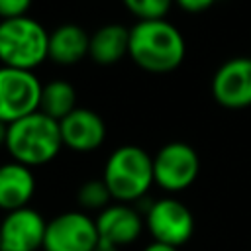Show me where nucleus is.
I'll list each match as a JSON object with an SVG mask.
<instances>
[{
  "instance_id": "nucleus-1",
  "label": "nucleus",
  "mask_w": 251,
  "mask_h": 251,
  "mask_svg": "<svg viewBox=\"0 0 251 251\" xmlns=\"http://www.w3.org/2000/svg\"><path fill=\"white\" fill-rule=\"evenodd\" d=\"M182 33L165 18L141 20L129 27V51L133 63L147 73H171L184 61Z\"/></svg>"
},
{
  "instance_id": "nucleus-2",
  "label": "nucleus",
  "mask_w": 251,
  "mask_h": 251,
  "mask_svg": "<svg viewBox=\"0 0 251 251\" xmlns=\"http://www.w3.org/2000/svg\"><path fill=\"white\" fill-rule=\"evenodd\" d=\"M4 147L16 163H22L29 169L45 165L53 161L63 147L59 122L37 110L8 126Z\"/></svg>"
},
{
  "instance_id": "nucleus-3",
  "label": "nucleus",
  "mask_w": 251,
  "mask_h": 251,
  "mask_svg": "<svg viewBox=\"0 0 251 251\" xmlns=\"http://www.w3.org/2000/svg\"><path fill=\"white\" fill-rule=\"evenodd\" d=\"M102 180L106 182L112 200L133 204L143 198L155 182L153 157L137 145H122L106 159Z\"/></svg>"
},
{
  "instance_id": "nucleus-4",
  "label": "nucleus",
  "mask_w": 251,
  "mask_h": 251,
  "mask_svg": "<svg viewBox=\"0 0 251 251\" xmlns=\"http://www.w3.org/2000/svg\"><path fill=\"white\" fill-rule=\"evenodd\" d=\"M49 33L29 16L0 22V63L4 67L31 71L47 59Z\"/></svg>"
},
{
  "instance_id": "nucleus-5",
  "label": "nucleus",
  "mask_w": 251,
  "mask_h": 251,
  "mask_svg": "<svg viewBox=\"0 0 251 251\" xmlns=\"http://www.w3.org/2000/svg\"><path fill=\"white\" fill-rule=\"evenodd\" d=\"M41 82L31 71L0 67V122L14 124L39 110Z\"/></svg>"
},
{
  "instance_id": "nucleus-6",
  "label": "nucleus",
  "mask_w": 251,
  "mask_h": 251,
  "mask_svg": "<svg viewBox=\"0 0 251 251\" xmlns=\"http://www.w3.org/2000/svg\"><path fill=\"white\" fill-rule=\"evenodd\" d=\"M200 173V159L192 145L184 141L165 143L153 155V180L167 192L188 188Z\"/></svg>"
},
{
  "instance_id": "nucleus-7",
  "label": "nucleus",
  "mask_w": 251,
  "mask_h": 251,
  "mask_svg": "<svg viewBox=\"0 0 251 251\" xmlns=\"http://www.w3.org/2000/svg\"><path fill=\"white\" fill-rule=\"evenodd\" d=\"M145 227L149 229L153 241L178 249L188 243L194 233V216L186 204L167 196L155 200L147 208Z\"/></svg>"
},
{
  "instance_id": "nucleus-8",
  "label": "nucleus",
  "mask_w": 251,
  "mask_h": 251,
  "mask_svg": "<svg viewBox=\"0 0 251 251\" xmlns=\"http://www.w3.org/2000/svg\"><path fill=\"white\" fill-rule=\"evenodd\" d=\"M98 239L94 218L86 212H63L47 222L43 251H92Z\"/></svg>"
},
{
  "instance_id": "nucleus-9",
  "label": "nucleus",
  "mask_w": 251,
  "mask_h": 251,
  "mask_svg": "<svg viewBox=\"0 0 251 251\" xmlns=\"http://www.w3.org/2000/svg\"><path fill=\"white\" fill-rule=\"evenodd\" d=\"M212 96L227 110L251 106V57H233L212 76Z\"/></svg>"
},
{
  "instance_id": "nucleus-10",
  "label": "nucleus",
  "mask_w": 251,
  "mask_h": 251,
  "mask_svg": "<svg viewBox=\"0 0 251 251\" xmlns=\"http://www.w3.org/2000/svg\"><path fill=\"white\" fill-rule=\"evenodd\" d=\"M45 229V218L29 206L8 212L0 222L2 251H43Z\"/></svg>"
},
{
  "instance_id": "nucleus-11",
  "label": "nucleus",
  "mask_w": 251,
  "mask_h": 251,
  "mask_svg": "<svg viewBox=\"0 0 251 251\" xmlns=\"http://www.w3.org/2000/svg\"><path fill=\"white\" fill-rule=\"evenodd\" d=\"M94 222H96L98 237L120 249L137 241L145 227V220L141 218V214L131 204H122V202L106 206L102 212H98Z\"/></svg>"
},
{
  "instance_id": "nucleus-12",
  "label": "nucleus",
  "mask_w": 251,
  "mask_h": 251,
  "mask_svg": "<svg viewBox=\"0 0 251 251\" xmlns=\"http://www.w3.org/2000/svg\"><path fill=\"white\" fill-rule=\"evenodd\" d=\"M59 131L63 145L78 153L94 151L106 139L104 120L90 108H75L59 122Z\"/></svg>"
},
{
  "instance_id": "nucleus-13",
  "label": "nucleus",
  "mask_w": 251,
  "mask_h": 251,
  "mask_svg": "<svg viewBox=\"0 0 251 251\" xmlns=\"http://www.w3.org/2000/svg\"><path fill=\"white\" fill-rule=\"evenodd\" d=\"M35 192V176L29 167L10 161L0 165V210L14 212L25 208Z\"/></svg>"
},
{
  "instance_id": "nucleus-14",
  "label": "nucleus",
  "mask_w": 251,
  "mask_h": 251,
  "mask_svg": "<svg viewBox=\"0 0 251 251\" xmlns=\"http://www.w3.org/2000/svg\"><path fill=\"white\" fill-rule=\"evenodd\" d=\"M90 35L76 24H63L49 33L47 59L61 67H71L80 63L88 55Z\"/></svg>"
},
{
  "instance_id": "nucleus-15",
  "label": "nucleus",
  "mask_w": 251,
  "mask_h": 251,
  "mask_svg": "<svg viewBox=\"0 0 251 251\" xmlns=\"http://www.w3.org/2000/svg\"><path fill=\"white\" fill-rule=\"evenodd\" d=\"M129 51V29L122 24H106L90 35L88 57L102 67L118 63Z\"/></svg>"
},
{
  "instance_id": "nucleus-16",
  "label": "nucleus",
  "mask_w": 251,
  "mask_h": 251,
  "mask_svg": "<svg viewBox=\"0 0 251 251\" xmlns=\"http://www.w3.org/2000/svg\"><path fill=\"white\" fill-rule=\"evenodd\" d=\"M76 108V92L75 86L67 80H49L41 86V98H39V112L53 118L55 122H61L65 116H69Z\"/></svg>"
},
{
  "instance_id": "nucleus-17",
  "label": "nucleus",
  "mask_w": 251,
  "mask_h": 251,
  "mask_svg": "<svg viewBox=\"0 0 251 251\" xmlns=\"http://www.w3.org/2000/svg\"><path fill=\"white\" fill-rule=\"evenodd\" d=\"M76 200H78V206L82 210L102 212L106 206H110L112 194H110V190L102 178H90V180L80 184V188L76 192Z\"/></svg>"
},
{
  "instance_id": "nucleus-18",
  "label": "nucleus",
  "mask_w": 251,
  "mask_h": 251,
  "mask_svg": "<svg viewBox=\"0 0 251 251\" xmlns=\"http://www.w3.org/2000/svg\"><path fill=\"white\" fill-rule=\"evenodd\" d=\"M175 0H124L126 8L141 20H163Z\"/></svg>"
},
{
  "instance_id": "nucleus-19",
  "label": "nucleus",
  "mask_w": 251,
  "mask_h": 251,
  "mask_svg": "<svg viewBox=\"0 0 251 251\" xmlns=\"http://www.w3.org/2000/svg\"><path fill=\"white\" fill-rule=\"evenodd\" d=\"M29 6H31V0H0V18L10 20V18L25 16Z\"/></svg>"
},
{
  "instance_id": "nucleus-20",
  "label": "nucleus",
  "mask_w": 251,
  "mask_h": 251,
  "mask_svg": "<svg viewBox=\"0 0 251 251\" xmlns=\"http://www.w3.org/2000/svg\"><path fill=\"white\" fill-rule=\"evenodd\" d=\"M182 10L186 12H204L208 10L216 0H175Z\"/></svg>"
},
{
  "instance_id": "nucleus-21",
  "label": "nucleus",
  "mask_w": 251,
  "mask_h": 251,
  "mask_svg": "<svg viewBox=\"0 0 251 251\" xmlns=\"http://www.w3.org/2000/svg\"><path fill=\"white\" fill-rule=\"evenodd\" d=\"M143 251H178V249H176V247H171V245H165V243L151 241L149 245L143 247Z\"/></svg>"
},
{
  "instance_id": "nucleus-22",
  "label": "nucleus",
  "mask_w": 251,
  "mask_h": 251,
  "mask_svg": "<svg viewBox=\"0 0 251 251\" xmlns=\"http://www.w3.org/2000/svg\"><path fill=\"white\" fill-rule=\"evenodd\" d=\"M92 251H120V247H116V245H112V243H108L104 239H98V243H96V247Z\"/></svg>"
},
{
  "instance_id": "nucleus-23",
  "label": "nucleus",
  "mask_w": 251,
  "mask_h": 251,
  "mask_svg": "<svg viewBox=\"0 0 251 251\" xmlns=\"http://www.w3.org/2000/svg\"><path fill=\"white\" fill-rule=\"evenodd\" d=\"M6 137H8V124L0 122V147L6 145Z\"/></svg>"
},
{
  "instance_id": "nucleus-24",
  "label": "nucleus",
  "mask_w": 251,
  "mask_h": 251,
  "mask_svg": "<svg viewBox=\"0 0 251 251\" xmlns=\"http://www.w3.org/2000/svg\"><path fill=\"white\" fill-rule=\"evenodd\" d=\"M0 251H2V239H0Z\"/></svg>"
}]
</instances>
